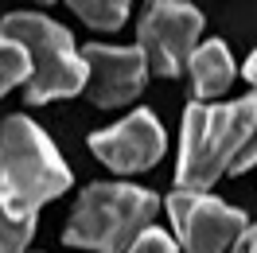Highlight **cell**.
<instances>
[{
  "mask_svg": "<svg viewBox=\"0 0 257 253\" xmlns=\"http://www.w3.org/2000/svg\"><path fill=\"white\" fill-rule=\"evenodd\" d=\"M257 164V97L230 105L195 101L183 109L176 183L183 191H207L218 175H241Z\"/></svg>",
  "mask_w": 257,
  "mask_h": 253,
  "instance_id": "obj_1",
  "label": "cell"
},
{
  "mask_svg": "<svg viewBox=\"0 0 257 253\" xmlns=\"http://www.w3.org/2000/svg\"><path fill=\"white\" fill-rule=\"evenodd\" d=\"M70 187V168L55 152L47 133L28 117L0 125V199L16 218H35L39 206Z\"/></svg>",
  "mask_w": 257,
  "mask_h": 253,
  "instance_id": "obj_2",
  "label": "cell"
},
{
  "mask_svg": "<svg viewBox=\"0 0 257 253\" xmlns=\"http://www.w3.org/2000/svg\"><path fill=\"white\" fill-rule=\"evenodd\" d=\"M160 210L156 191L133 183H90L78 195V206L66 222L63 241L78 249L125 253L141 230H148L152 214Z\"/></svg>",
  "mask_w": 257,
  "mask_h": 253,
  "instance_id": "obj_3",
  "label": "cell"
},
{
  "mask_svg": "<svg viewBox=\"0 0 257 253\" xmlns=\"http://www.w3.org/2000/svg\"><path fill=\"white\" fill-rule=\"evenodd\" d=\"M0 32L12 35L32 59V74L24 82V97L32 105L86 90L90 66H86L82 51L74 47V39H70V32L63 24H55L43 12H12V16H4Z\"/></svg>",
  "mask_w": 257,
  "mask_h": 253,
  "instance_id": "obj_4",
  "label": "cell"
},
{
  "mask_svg": "<svg viewBox=\"0 0 257 253\" xmlns=\"http://www.w3.org/2000/svg\"><path fill=\"white\" fill-rule=\"evenodd\" d=\"M168 214H172V230L183 253H230L249 222L238 206L222 203L207 191L183 187L168 195Z\"/></svg>",
  "mask_w": 257,
  "mask_h": 253,
  "instance_id": "obj_5",
  "label": "cell"
},
{
  "mask_svg": "<svg viewBox=\"0 0 257 253\" xmlns=\"http://www.w3.org/2000/svg\"><path fill=\"white\" fill-rule=\"evenodd\" d=\"M137 32H141L148 66L164 78H176L191 63L195 43L203 35V12L191 8L187 0H148Z\"/></svg>",
  "mask_w": 257,
  "mask_h": 253,
  "instance_id": "obj_6",
  "label": "cell"
},
{
  "mask_svg": "<svg viewBox=\"0 0 257 253\" xmlns=\"http://www.w3.org/2000/svg\"><path fill=\"white\" fill-rule=\"evenodd\" d=\"M82 59L90 66V78H86V94L94 105L101 109H117L128 105L133 97L145 90L148 78V55L145 47H105V43H86Z\"/></svg>",
  "mask_w": 257,
  "mask_h": 253,
  "instance_id": "obj_7",
  "label": "cell"
},
{
  "mask_svg": "<svg viewBox=\"0 0 257 253\" xmlns=\"http://www.w3.org/2000/svg\"><path fill=\"white\" fill-rule=\"evenodd\" d=\"M90 152L121 175L148 172L164 156V129L148 109H137V113H128L125 121H117L113 129L94 133L90 137Z\"/></svg>",
  "mask_w": 257,
  "mask_h": 253,
  "instance_id": "obj_8",
  "label": "cell"
},
{
  "mask_svg": "<svg viewBox=\"0 0 257 253\" xmlns=\"http://www.w3.org/2000/svg\"><path fill=\"white\" fill-rule=\"evenodd\" d=\"M191 86H195V97L199 101H207V97H218L230 90V82H234V59H230V51H226L222 39H210V43H199L191 55Z\"/></svg>",
  "mask_w": 257,
  "mask_h": 253,
  "instance_id": "obj_9",
  "label": "cell"
},
{
  "mask_svg": "<svg viewBox=\"0 0 257 253\" xmlns=\"http://www.w3.org/2000/svg\"><path fill=\"white\" fill-rule=\"evenodd\" d=\"M66 4L97 32H117L128 16V0H66Z\"/></svg>",
  "mask_w": 257,
  "mask_h": 253,
  "instance_id": "obj_10",
  "label": "cell"
},
{
  "mask_svg": "<svg viewBox=\"0 0 257 253\" xmlns=\"http://www.w3.org/2000/svg\"><path fill=\"white\" fill-rule=\"evenodd\" d=\"M28 74H32V59H28V51L20 47L12 35L0 32V97L8 94L12 86L28 82Z\"/></svg>",
  "mask_w": 257,
  "mask_h": 253,
  "instance_id": "obj_11",
  "label": "cell"
},
{
  "mask_svg": "<svg viewBox=\"0 0 257 253\" xmlns=\"http://www.w3.org/2000/svg\"><path fill=\"white\" fill-rule=\"evenodd\" d=\"M35 234V218H16L0 199V253H24Z\"/></svg>",
  "mask_w": 257,
  "mask_h": 253,
  "instance_id": "obj_12",
  "label": "cell"
},
{
  "mask_svg": "<svg viewBox=\"0 0 257 253\" xmlns=\"http://www.w3.org/2000/svg\"><path fill=\"white\" fill-rule=\"evenodd\" d=\"M125 253H179V241L168 230H160V226H148V230L137 234V241Z\"/></svg>",
  "mask_w": 257,
  "mask_h": 253,
  "instance_id": "obj_13",
  "label": "cell"
},
{
  "mask_svg": "<svg viewBox=\"0 0 257 253\" xmlns=\"http://www.w3.org/2000/svg\"><path fill=\"white\" fill-rule=\"evenodd\" d=\"M230 253H257V226H245V234L234 241Z\"/></svg>",
  "mask_w": 257,
  "mask_h": 253,
  "instance_id": "obj_14",
  "label": "cell"
},
{
  "mask_svg": "<svg viewBox=\"0 0 257 253\" xmlns=\"http://www.w3.org/2000/svg\"><path fill=\"white\" fill-rule=\"evenodd\" d=\"M241 74H245V82H249V86L257 90V51L249 55V59H245V66H241Z\"/></svg>",
  "mask_w": 257,
  "mask_h": 253,
  "instance_id": "obj_15",
  "label": "cell"
},
{
  "mask_svg": "<svg viewBox=\"0 0 257 253\" xmlns=\"http://www.w3.org/2000/svg\"><path fill=\"white\" fill-rule=\"evenodd\" d=\"M35 4H51V0H35Z\"/></svg>",
  "mask_w": 257,
  "mask_h": 253,
  "instance_id": "obj_16",
  "label": "cell"
}]
</instances>
